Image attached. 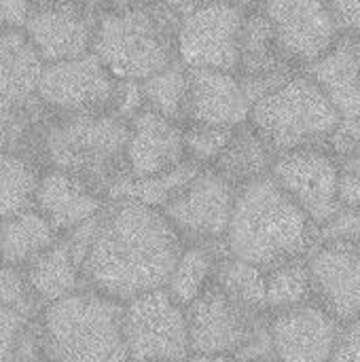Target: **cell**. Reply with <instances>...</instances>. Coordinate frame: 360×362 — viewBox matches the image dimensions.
Segmentation results:
<instances>
[{
  "mask_svg": "<svg viewBox=\"0 0 360 362\" xmlns=\"http://www.w3.org/2000/svg\"><path fill=\"white\" fill-rule=\"evenodd\" d=\"M189 70L191 100L187 123H208L236 129L250 121L255 102L236 72L214 68Z\"/></svg>",
  "mask_w": 360,
  "mask_h": 362,
  "instance_id": "ffe728a7",
  "label": "cell"
},
{
  "mask_svg": "<svg viewBox=\"0 0 360 362\" xmlns=\"http://www.w3.org/2000/svg\"><path fill=\"white\" fill-rule=\"evenodd\" d=\"M62 235L36 210H23L0 223V265L25 267Z\"/></svg>",
  "mask_w": 360,
  "mask_h": 362,
  "instance_id": "d4e9b609",
  "label": "cell"
},
{
  "mask_svg": "<svg viewBox=\"0 0 360 362\" xmlns=\"http://www.w3.org/2000/svg\"><path fill=\"white\" fill-rule=\"evenodd\" d=\"M238 191L216 170L204 168L163 208V214L185 244H225Z\"/></svg>",
  "mask_w": 360,
  "mask_h": 362,
  "instance_id": "8fae6325",
  "label": "cell"
},
{
  "mask_svg": "<svg viewBox=\"0 0 360 362\" xmlns=\"http://www.w3.org/2000/svg\"><path fill=\"white\" fill-rule=\"evenodd\" d=\"M178 17L159 0L134 8L102 11L93 53L117 81H146L178 59Z\"/></svg>",
  "mask_w": 360,
  "mask_h": 362,
  "instance_id": "5b68a950",
  "label": "cell"
},
{
  "mask_svg": "<svg viewBox=\"0 0 360 362\" xmlns=\"http://www.w3.org/2000/svg\"><path fill=\"white\" fill-rule=\"evenodd\" d=\"M214 284L223 288L229 297L240 301L242 305L257 310V312H267L265 272L261 267L246 263L242 259H236L231 255H225L219 263Z\"/></svg>",
  "mask_w": 360,
  "mask_h": 362,
  "instance_id": "4dcf8cb0",
  "label": "cell"
},
{
  "mask_svg": "<svg viewBox=\"0 0 360 362\" xmlns=\"http://www.w3.org/2000/svg\"><path fill=\"white\" fill-rule=\"evenodd\" d=\"M278 153L274 146L250 125H242L233 132L227 148L212 165L223 178L242 189L248 182L272 176Z\"/></svg>",
  "mask_w": 360,
  "mask_h": 362,
  "instance_id": "cb8c5ba5",
  "label": "cell"
},
{
  "mask_svg": "<svg viewBox=\"0 0 360 362\" xmlns=\"http://www.w3.org/2000/svg\"><path fill=\"white\" fill-rule=\"evenodd\" d=\"M331 362H360V318L342 322Z\"/></svg>",
  "mask_w": 360,
  "mask_h": 362,
  "instance_id": "74e56055",
  "label": "cell"
},
{
  "mask_svg": "<svg viewBox=\"0 0 360 362\" xmlns=\"http://www.w3.org/2000/svg\"><path fill=\"white\" fill-rule=\"evenodd\" d=\"M306 72L323 87L339 117L329 151L335 157L360 151V36H344Z\"/></svg>",
  "mask_w": 360,
  "mask_h": 362,
  "instance_id": "5bb4252c",
  "label": "cell"
},
{
  "mask_svg": "<svg viewBox=\"0 0 360 362\" xmlns=\"http://www.w3.org/2000/svg\"><path fill=\"white\" fill-rule=\"evenodd\" d=\"M278 155L329 148L339 117L323 87L303 70L255 102L248 121Z\"/></svg>",
  "mask_w": 360,
  "mask_h": 362,
  "instance_id": "8992f818",
  "label": "cell"
},
{
  "mask_svg": "<svg viewBox=\"0 0 360 362\" xmlns=\"http://www.w3.org/2000/svg\"><path fill=\"white\" fill-rule=\"evenodd\" d=\"M45 59L28 38L23 28L0 32V95L17 106L38 102V85Z\"/></svg>",
  "mask_w": 360,
  "mask_h": 362,
  "instance_id": "7402d4cb",
  "label": "cell"
},
{
  "mask_svg": "<svg viewBox=\"0 0 360 362\" xmlns=\"http://www.w3.org/2000/svg\"><path fill=\"white\" fill-rule=\"evenodd\" d=\"M15 358H42L38 318L0 305V362Z\"/></svg>",
  "mask_w": 360,
  "mask_h": 362,
  "instance_id": "d6a6232c",
  "label": "cell"
},
{
  "mask_svg": "<svg viewBox=\"0 0 360 362\" xmlns=\"http://www.w3.org/2000/svg\"><path fill=\"white\" fill-rule=\"evenodd\" d=\"M123 335L129 361L185 362L193 354L187 308L166 288L123 303Z\"/></svg>",
  "mask_w": 360,
  "mask_h": 362,
  "instance_id": "ba28073f",
  "label": "cell"
},
{
  "mask_svg": "<svg viewBox=\"0 0 360 362\" xmlns=\"http://www.w3.org/2000/svg\"><path fill=\"white\" fill-rule=\"evenodd\" d=\"M106 204L108 199L93 187L55 168L42 170L34 197V208L51 223L59 235H66L100 216Z\"/></svg>",
  "mask_w": 360,
  "mask_h": 362,
  "instance_id": "44dd1931",
  "label": "cell"
},
{
  "mask_svg": "<svg viewBox=\"0 0 360 362\" xmlns=\"http://www.w3.org/2000/svg\"><path fill=\"white\" fill-rule=\"evenodd\" d=\"M102 8L95 0H34L25 34L45 64L91 53Z\"/></svg>",
  "mask_w": 360,
  "mask_h": 362,
  "instance_id": "7c38bea8",
  "label": "cell"
},
{
  "mask_svg": "<svg viewBox=\"0 0 360 362\" xmlns=\"http://www.w3.org/2000/svg\"><path fill=\"white\" fill-rule=\"evenodd\" d=\"M229 255L227 250L221 252L216 244H185L166 291L185 308H189L195 299H199L212 284L219 272L221 259Z\"/></svg>",
  "mask_w": 360,
  "mask_h": 362,
  "instance_id": "484cf974",
  "label": "cell"
},
{
  "mask_svg": "<svg viewBox=\"0 0 360 362\" xmlns=\"http://www.w3.org/2000/svg\"><path fill=\"white\" fill-rule=\"evenodd\" d=\"M246 8L212 0L178 21L176 49L187 68H214L236 72L240 64Z\"/></svg>",
  "mask_w": 360,
  "mask_h": 362,
  "instance_id": "9c48e42d",
  "label": "cell"
},
{
  "mask_svg": "<svg viewBox=\"0 0 360 362\" xmlns=\"http://www.w3.org/2000/svg\"><path fill=\"white\" fill-rule=\"evenodd\" d=\"M157 0H95V4L102 11H117V8H134V6H144L153 4Z\"/></svg>",
  "mask_w": 360,
  "mask_h": 362,
  "instance_id": "7bdbcfd3",
  "label": "cell"
},
{
  "mask_svg": "<svg viewBox=\"0 0 360 362\" xmlns=\"http://www.w3.org/2000/svg\"><path fill=\"white\" fill-rule=\"evenodd\" d=\"M272 178L318 229L342 210L337 199L339 163L329 148H299L278 155Z\"/></svg>",
  "mask_w": 360,
  "mask_h": 362,
  "instance_id": "9a60e30c",
  "label": "cell"
},
{
  "mask_svg": "<svg viewBox=\"0 0 360 362\" xmlns=\"http://www.w3.org/2000/svg\"><path fill=\"white\" fill-rule=\"evenodd\" d=\"M316 246L318 227L272 176L238 191L225 238L231 257L267 272L289 261L308 259Z\"/></svg>",
  "mask_w": 360,
  "mask_h": 362,
  "instance_id": "7a4b0ae2",
  "label": "cell"
},
{
  "mask_svg": "<svg viewBox=\"0 0 360 362\" xmlns=\"http://www.w3.org/2000/svg\"><path fill=\"white\" fill-rule=\"evenodd\" d=\"M238 129V127H236ZM231 127L208 123H185V153L187 161L199 168H212L227 148L233 132Z\"/></svg>",
  "mask_w": 360,
  "mask_h": 362,
  "instance_id": "836d02e7",
  "label": "cell"
},
{
  "mask_svg": "<svg viewBox=\"0 0 360 362\" xmlns=\"http://www.w3.org/2000/svg\"><path fill=\"white\" fill-rule=\"evenodd\" d=\"M187 161L185 125L151 108L129 121L125 163L134 178H149L170 172Z\"/></svg>",
  "mask_w": 360,
  "mask_h": 362,
  "instance_id": "ac0fdd59",
  "label": "cell"
},
{
  "mask_svg": "<svg viewBox=\"0 0 360 362\" xmlns=\"http://www.w3.org/2000/svg\"><path fill=\"white\" fill-rule=\"evenodd\" d=\"M129 362H136V361H129Z\"/></svg>",
  "mask_w": 360,
  "mask_h": 362,
  "instance_id": "7dc6e473",
  "label": "cell"
},
{
  "mask_svg": "<svg viewBox=\"0 0 360 362\" xmlns=\"http://www.w3.org/2000/svg\"><path fill=\"white\" fill-rule=\"evenodd\" d=\"M342 322L318 301L269 316L276 362H331Z\"/></svg>",
  "mask_w": 360,
  "mask_h": 362,
  "instance_id": "2e32d148",
  "label": "cell"
},
{
  "mask_svg": "<svg viewBox=\"0 0 360 362\" xmlns=\"http://www.w3.org/2000/svg\"><path fill=\"white\" fill-rule=\"evenodd\" d=\"M47 108L36 102L32 106H17L0 95V153L15 151L32 159L34 140Z\"/></svg>",
  "mask_w": 360,
  "mask_h": 362,
  "instance_id": "1f68e13d",
  "label": "cell"
},
{
  "mask_svg": "<svg viewBox=\"0 0 360 362\" xmlns=\"http://www.w3.org/2000/svg\"><path fill=\"white\" fill-rule=\"evenodd\" d=\"M185 248L163 210L132 202H108L83 261L85 288L127 303L166 288Z\"/></svg>",
  "mask_w": 360,
  "mask_h": 362,
  "instance_id": "6da1fadb",
  "label": "cell"
},
{
  "mask_svg": "<svg viewBox=\"0 0 360 362\" xmlns=\"http://www.w3.org/2000/svg\"><path fill=\"white\" fill-rule=\"evenodd\" d=\"M144 108H146V102H144L142 83L140 81H119L115 104H112V112L129 123Z\"/></svg>",
  "mask_w": 360,
  "mask_h": 362,
  "instance_id": "8d00e7d4",
  "label": "cell"
},
{
  "mask_svg": "<svg viewBox=\"0 0 360 362\" xmlns=\"http://www.w3.org/2000/svg\"><path fill=\"white\" fill-rule=\"evenodd\" d=\"M117 87L119 81L91 51L47 64L38 85V102L51 115L112 112Z\"/></svg>",
  "mask_w": 360,
  "mask_h": 362,
  "instance_id": "30bf717a",
  "label": "cell"
},
{
  "mask_svg": "<svg viewBox=\"0 0 360 362\" xmlns=\"http://www.w3.org/2000/svg\"><path fill=\"white\" fill-rule=\"evenodd\" d=\"M185 362H240L236 356H225V354H197L193 352Z\"/></svg>",
  "mask_w": 360,
  "mask_h": 362,
  "instance_id": "ee69618b",
  "label": "cell"
},
{
  "mask_svg": "<svg viewBox=\"0 0 360 362\" xmlns=\"http://www.w3.org/2000/svg\"><path fill=\"white\" fill-rule=\"evenodd\" d=\"M23 269L32 291L45 308L85 288L83 265L64 235Z\"/></svg>",
  "mask_w": 360,
  "mask_h": 362,
  "instance_id": "603a6c76",
  "label": "cell"
},
{
  "mask_svg": "<svg viewBox=\"0 0 360 362\" xmlns=\"http://www.w3.org/2000/svg\"><path fill=\"white\" fill-rule=\"evenodd\" d=\"M297 70L280 51L274 28L263 13L261 4L246 13L244 28H242V42H240V64H238V78L246 87L252 102L261 100L291 76Z\"/></svg>",
  "mask_w": 360,
  "mask_h": 362,
  "instance_id": "e0dca14e",
  "label": "cell"
},
{
  "mask_svg": "<svg viewBox=\"0 0 360 362\" xmlns=\"http://www.w3.org/2000/svg\"><path fill=\"white\" fill-rule=\"evenodd\" d=\"M127 134L129 123L115 112H49L38 127L32 157L42 170H64L108 197L110 187L127 174Z\"/></svg>",
  "mask_w": 360,
  "mask_h": 362,
  "instance_id": "3957f363",
  "label": "cell"
},
{
  "mask_svg": "<svg viewBox=\"0 0 360 362\" xmlns=\"http://www.w3.org/2000/svg\"><path fill=\"white\" fill-rule=\"evenodd\" d=\"M0 305L11 308L28 318H38L45 310L30 286L23 267L0 265Z\"/></svg>",
  "mask_w": 360,
  "mask_h": 362,
  "instance_id": "e575fe53",
  "label": "cell"
},
{
  "mask_svg": "<svg viewBox=\"0 0 360 362\" xmlns=\"http://www.w3.org/2000/svg\"><path fill=\"white\" fill-rule=\"evenodd\" d=\"M344 36H360V0H323Z\"/></svg>",
  "mask_w": 360,
  "mask_h": 362,
  "instance_id": "f35d334b",
  "label": "cell"
},
{
  "mask_svg": "<svg viewBox=\"0 0 360 362\" xmlns=\"http://www.w3.org/2000/svg\"><path fill=\"white\" fill-rule=\"evenodd\" d=\"M42 168L23 153H0V223L34 208Z\"/></svg>",
  "mask_w": 360,
  "mask_h": 362,
  "instance_id": "83f0119b",
  "label": "cell"
},
{
  "mask_svg": "<svg viewBox=\"0 0 360 362\" xmlns=\"http://www.w3.org/2000/svg\"><path fill=\"white\" fill-rule=\"evenodd\" d=\"M142 91L146 108L176 123H187L191 100V70L180 59L142 81Z\"/></svg>",
  "mask_w": 360,
  "mask_h": 362,
  "instance_id": "f1b7e54d",
  "label": "cell"
},
{
  "mask_svg": "<svg viewBox=\"0 0 360 362\" xmlns=\"http://www.w3.org/2000/svg\"><path fill=\"white\" fill-rule=\"evenodd\" d=\"M278 47L297 68L308 70L342 38V30L323 0H263Z\"/></svg>",
  "mask_w": 360,
  "mask_h": 362,
  "instance_id": "4fadbf2b",
  "label": "cell"
},
{
  "mask_svg": "<svg viewBox=\"0 0 360 362\" xmlns=\"http://www.w3.org/2000/svg\"><path fill=\"white\" fill-rule=\"evenodd\" d=\"M38 331L45 362H129L123 303L91 288L47 305Z\"/></svg>",
  "mask_w": 360,
  "mask_h": 362,
  "instance_id": "277c9868",
  "label": "cell"
},
{
  "mask_svg": "<svg viewBox=\"0 0 360 362\" xmlns=\"http://www.w3.org/2000/svg\"><path fill=\"white\" fill-rule=\"evenodd\" d=\"M269 316L212 284L187 308L191 352L236 356L240 362L274 361Z\"/></svg>",
  "mask_w": 360,
  "mask_h": 362,
  "instance_id": "52a82bcc",
  "label": "cell"
},
{
  "mask_svg": "<svg viewBox=\"0 0 360 362\" xmlns=\"http://www.w3.org/2000/svg\"><path fill=\"white\" fill-rule=\"evenodd\" d=\"M199 165L185 161L178 168L157 174V176H149V178H134L129 174L121 176L108 191V202L115 199H132L157 210H163L197 174H199Z\"/></svg>",
  "mask_w": 360,
  "mask_h": 362,
  "instance_id": "4316f807",
  "label": "cell"
},
{
  "mask_svg": "<svg viewBox=\"0 0 360 362\" xmlns=\"http://www.w3.org/2000/svg\"><path fill=\"white\" fill-rule=\"evenodd\" d=\"M34 0H0V32L23 28Z\"/></svg>",
  "mask_w": 360,
  "mask_h": 362,
  "instance_id": "ab89813d",
  "label": "cell"
},
{
  "mask_svg": "<svg viewBox=\"0 0 360 362\" xmlns=\"http://www.w3.org/2000/svg\"><path fill=\"white\" fill-rule=\"evenodd\" d=\"M339 208L359 210L360 212V172L339 170V187H337Z\"/></svg>",
  "mask_w": 360,
  "mask_h": 362,
  "instance_id": "60d3db41",
  "label": "cell"
},
{
  "mask_svg": "<svg viewBox=\"0 0 360 362\" xmlns=\"http://www.w3.org/2000/svg\"><path fill=\"white\" fill-rule=\"evenodd\" d=\"M163 6H168L178 19H182L185 15H189L191 11L204 6L206 2H212V0H159Z\"/></svg>",
  "mask_w": 360,
  "mask_h": 362,
  "instance_id": "b9f144b4",
  "label": "cell"
},
{
  "mask_svg": "<svg viewBox=\"0 0 360 362\" xmlns=\"http://www.w3.org/2000/svg\"><path fill=\"white\" fill-rule=\"evenodd\" d=\"M267 312L278 314L316 301L314 278L308 259L289 261L265 272Z\"/></svg>",
  "mask_w": 360,
  "mask_h": 362,
  "instance_id": "f546056e",
  "label": "cell"
},
{
  "mask_svg": "<svg viewBox=\"0 0 360 362\" xmlns=\"http://www.w3.org/2000/svg\"><path fill=\"white\" fill-rule=\"evenodd\" d=\"M11 362H45L42 358H15V361Z\"/></svg>",
  "mask_w": 360,
  "mask_h": 362,
  "instance_id": "f6af8a7d",
  "label": "cell"
},
{
  "mask_svg": "<svg viewBox=\"0 0 360 362\" xmlns=\"http://www.w3.org/2000/svg\"><path fill=\"white\" fill-rule=\"evenodd\" d=\"M252 362H276V361H252Z\"/></svg>",
  "mask_w": 360,
  "mask_h": 362,
  "instance_id": "bcb514c9",
  "label": "cell"
},
{
  "mask_svg": "<svg viewBox=\"0 0 360 362\" xmlns=\"http://www.w3.org/2000/svg\"><path fill=\"white\" fill-rule=\"evenodd\" d=\"M318 244H337L360 248V212L339 210L327 225L318 229Z\"/></svg>",
  "mask_w": 360,
  "mask_h": 362,
  "instance_id": "d590c367",
  "label": "cell"
},
{
  "mask_svg": "<svg viewBox=\"0 0 360 362\" xmlns=\"http://www.w3.org/2000/svg\"><path fill=\"white\" fill-rule=\"evenodd\" d=\"M308 263L316 301L339 322L360 318V248L318 244Z\"/></svg>",
  "mask_w": 360,
  "mask_h": 362,
  "instance_id": "d6986e66",
  "label": "cell"
}]
</instances>
